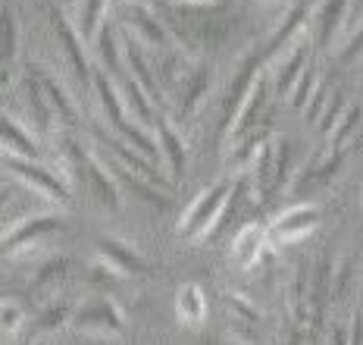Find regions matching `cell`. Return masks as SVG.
<instances>
[{
    "label": "cell",
    "mask_w": 363,
    "mask_h": 345,
    "mask_svg": "<svg viewBox=\"0 0 363 345\" xmlns=\"http://www.w3.org/2000/svg\"><path fill=\"white\" fill-rule=\"evenodd\" d=\"M213 92V70L210 66H198V70H191V76L185 79V85H182V104H179V114L182 116H194L201 110V104L210 97Z\"/></svg>",
    "instance_id": "obj_24"
},
{
    "label": "cell",
    "mask_w": 363,
    "mask_h": 345,
    "mask_svg": "<svg viewBox=\"0 0 363 345\" xmlns=\"http://www.w3.org/2000/svg\"><path fill=\"white\" fill-rule=\"evenodd\" d=\"M269 94H272L269 70H263L260 76L254 79L251 92H247L245 104H241V107H238L235 119H232L229 132H225V141H238L241 135H247L251 129H257V126H260V119H263V110H267V104H269Z\"/></svg>",
    "instance_id": "obj_10"
},
{
    "label": "cell",
    "mask_w": 363,
    "mask_h": 345,
    "mask_svg": "<svg viewBox=\"0 0 363 345\" xmlns=\"http://www.w3.org/2000/svg\"><path fill=\"white\" fill-rule=\"evenodd\" d=\"M172 4H179V6H198V10H201V6H216L219 0H172Z\"/></svg>",
    "instance_id": "obj_41"
},
{
    "label": "cell",
    "mask_w": 363,
    "mask_h": 345,
    "mask_svg": "<svg viewBox=\"0 0 363 345\" xmlns=\"http://www.w3.org/2000/svg\"><path fill=\"white\" fill-rule=\"evenodd\" d=\"M6 201H10V189H6V185H0V207H4Z\"/></svg>",
    "instance_id": "obj_42"
},
{
    "label": "cell",
    "mask_w": 363,
    "mask_h": 345,
    "mask_svg": "<svg viewBox=\"0 0 363 345\" xmlns=\"http://www.w3.org/2000/svg\"><path fill=\"white\" fill-rule=\"evenodd\" d=\"M72 311H75L72 298H60V302L54 298V302L41 311V317H38V329H60L66 320H72Z\"/></svg>",
    "instance_id": "obj_32"
},
{
    "label": "cell",
    "mask_w": 363,
    "mask_h": 345,
    "mask_svg": "<svg viewBox=\"0 0 363 345\" xmlns=\"http://www.w3.org/2000/svg\"><path fill=\"white\" fill-rule=\"evenodd\" d=\"M22 97H26V107H28V114H32L38 129H41V132L54 129V114H50L48 97H44V92H41V85H38V79H35L32 70H28L26 79H22Z\"/></svg>",
    "instance_id": "obj_26"
},
{
    "label": "cell",
    "mask_w": 363,
    "mask_h": 345,
    "mask_svg": "<svg viewBox=\"0 0 363 345\" xmlns=\"http://www.w3.org/2000/svg\"><path fill=\"white\" fill-rule=\"evenodd\" d=\"M351 0H320L307 16V38L313 48H329L342 35Z\"/></svg>",
    "instance_id": "obj_8"
},
{
    "label": "cell",
    "mask_w": 363,
    "mask_h": 345,
    "mask_svg": "<svg viewBox=\"0 0 363 345\" xmlns=\"http://www.w3.org/2000/svg\"><path fill=\"white\" fill-rule=\"evenodd\" d=\"M35 345H48V342H35Z\"/></svg>",
    "instance_id": "obj_45"
},
{
    "label": "cell",
    "mask_w": 363,
    "mask_h": 345,
    "mask_svg": "<svg viewBox=\"0 0 363 345\" xmlns=\"http://www.w3.org/2000/svg\"><path fill=\"white\" fill-rule=\"evenodd\" d=\"M119 97H123V104H125V114L135 119L138 126H150L157 119L154 114V104H150V97L141 92V85L135 82L132 76H125L123 82H119Z\"/></svg>",
    "instance_id": "obj_25"
},
{
    "label": "cell",
    "mask_w": 363,
    "mask_h": 345,
    "mask_svg": "<svg viewBox=\"0 0 363 345\" xmlns=\"http://www.w3.org/2000/svg\"><path fill=\"white\" fill-rule=\"evenodd\" d=\"M269 251V232L263 223H245L235 239H232L229 261L235 264V270H254L263 261V254Z\"/></svg>",
    "instance_id": "obj_13"
},
{
    "label": "cell",
    "mask_w": 363,
    "mask_h": 345,
    "mask_svg": "<svg viewBox=\"0 0 363 345\" xmlns=\"http://www.w3.org/2000/svg\"><path fill=\"white\" fill-rule=\"evenodd\" d=\"M22 324H26V307L19 302H13V298H6V302H0V336H16Z\"/></svg>",
    "instance_id": "obj_33"
},
{
    "label": "cell",
    "mask_w": 363,
    "mask_h": 345,
    "mask_svg": "<svg viewBox=\"0 0 363 345\" xmlns=\"http://www.w3.org/2000/svg\"><path fill=\"white\" fill-rule=\"evenodd\" d=\"M128 4H145V6H147V4H150V0H128Z\"/></svg>",
    "instance_id": "obj_44"
},
{
    "label": "cell",
    "mask_w": 363,
    "mask_h": 345,
    "mask_svg": "<svg viewBox=\"0 0 363 345\" xmlns=\"http://www.w3.org/2000/svg\"><path fill=\"white\" fill-rule=\"evenodd\" d=\"M104 13H107V0H79V35L85 44L94 41L97 28L104 26Z\"/></svg>",
    "instance_id": "obj_30"
},
{
    "label": "cell",
    "mask_w": 363,
    "mask_h": 345,
    "mask_svg": "<svg viewBox=\"0 0 363 345\" xmlns=\"http://www.w3.org/2000/svg\"><path fill=\"white\" fill-rule=\"evenodd\" d=\"M225 307H229L238 320H247V324H257V320H260V307H257L251 298H247L245 292H238V289L225 292Z\"/></svg>",
    "instance_id": "obj_36"
},
{
    "label": "cell",
    "mask_w": 363,
    "mask_h": 345,
    "mask_svg": "<svg viewBox=\"0 0 363 345\" xmlns=\"http://www.w3.org/2000/svg\"><path fill=\"white\" fill-rule=\"evenodd\" d=\"M345 107H347V97H345V92H335V94H332V101H326L323 114L316 116V129H320L323 138H329V132L335 129V123H338V116L345 114Z\"/></svg>",
    "instance_id": "obj_35"
},
{
    "label": "cell",
    "mask_w": 363,
    "mask_h": 345,
    "mask_svg": "<svg viewBox=\"0 0 363 345\" xmlns=\"http://www.w3.org/2000/svg\"><path fill=\"white\" fill-rule=\"evenodd\" d=\"M307 16L310 13L304 10V6H291L289 10V16L282 19V26L276 28V32L269 35V41H267V48L260 50V57H263V63H272L279 54H282L289 44L298 38V35H304V28H307Z\"/></svg>",
    "instance_id": "obj_21"
},
{
    "label": "cell",
    "mask_w": 363,
    "mask_h": 345,
    "mask_svg": "<svg viewBox=\"0 0 363 345\" xmlns=\"http://www.w3.org/2000/svg\"><path fill=\"white\" fill-rule=\"evenodd\" d=\"M213 345H238V342H229V339H219V342H213Z\"/></svg>",
    "instance_id": "obj_43"
},
{
    "label": "cell",
    "mask_w": 363,
    "mask_h": 345,
    "mask_svg": "<svg viewBox=\"0 0 363 345\" xmlns=\"http://www.w3.org/2000/svg\"><path fill=\"white\" fill-rule=\"evenodd\" d=\"M323 107H326V88L320 85V88H316V94L310 97V104L304 107V116L310 119V123H316V116L323 114Z\"/></svg>",
    "instance_id": "obj_39"
},
{
    "label": "cell",
    "mask_w": 363,
    "mask_h": 345,
    "mask_svg": "<svg viewBox=\"0 0 363 345\" xmlns=\"http://www.w3.org/2000/svg\"><path fill=\"white\" fill-rule=\"evenodd\" d=\"M0 151L4 157H19V160H38L41 145L32 132H26L10 114L0 110Z\"/></svg>",
    "instance_id": "obj_19"
},
{
    "label": "cell",
    "mask_w": 363,
    "mask_h": 345,
    "mask_svg": "<svg viewBox=\"0 0 363 345\" xmlns=\"http://www.w3.org/2000/svg\"><path fill=\"white\" fill-rule=\"evenodd\" d=\"M19 50V26L10 10L0 13V85L10 79V66Z\"/></svg>",
    "instance_id": "obj_29"
},
{
    "label": "cell",
    "mask_w": 363,
    "mask_h": 345,
    "mask_svg": "<svg viewBox=\"0 0 363 345\" xmlns=\"http://www.w3.org/2000/svg\"><path fill=\"white\" fill-rule=\"evenodd\" d=\"M347 345H363V305H357L351 317V327H347Z\"/></svg>",
    "instance_id": "obj_38"
},
{
    "label": "cell",
    "mask_w": 363,
    "mask_h": 345,
    "mask_svg": "<svg viewBox=\"0 0 363 345\" xmlns=\"http://www.w3.org/2000/svg\"><path fill=\"white\" fill-rule=\"evenodd\" d=\"M176 317L182 327L198 329L207 317V295L198 283H182L176 289Z\"/></svg>",
    "instance_id": "obj_23"
},
{
    "label": "cell",
    "mask_w": 363,
    "mask_h": 345,
    "mask_svg": "<svg viewBox=\"0 0 363 345\" xmlns=\"http://www.w3.org/2000/svg\"><path fill=\"white\" fill-rule=\"evenodd\" d=\"M323 85V79H320V72L313 70V66L307 63V70L301 72V79L291 85V92H289V104H291V110H304L307 104H310V97L316 94V88Z\"/></svg>",
    "instance_id": "obj_31"
},
{
    "label": "cell",
    "mask_w": 363,
    "mask_h": 345,
    "mask_svg": "<svg viewBox=\"0 0 363 345\" xmlns=\"http://www.w3.org/2000/svg\"><path fill=\"white\" fill-rule=\"evenodd\" d=\"M123 63H125L128 76L138 82L141 92L150 97V104H154V107H163V88H160V82H157V72L145 54V44H138L128 32L123 35Z\"/></svg>",
    "instance_id": "obj_11"
},
{
    "label": "cell",
    "mask_w": 363,
    "mask_h": 345,
    "mask_svg": "<svg viewBox=\"0 0 363 345\" xmlns=\"http://www.w3.org/2000/svg\"><path fill=\"white\" fill-rule=\"evenodd\" d=\"M157 148H160V160L166 163V170H169V179L172 182H179L182 176H185V163H188V148H185V138H182V132L172 126L169 116H157Z\"/></svg>",
    "instance_id": "obj_15"
},
{
    "label": "cell",
    "mask_w": 363,
    "mask_h": 345,
    "mask_svg": "<svg viewBox=\"0 0 363 345\" xmlns=\"http://www.w3.org/2000/svg\"><path fill=\"white\" fill-rule=\"evenodd\" d=\"M107 145H110V151H113V157H110L113 163H119V167H123L125 172H132V176L145 179V182L157 185V189H166V176H163L160 170H157L154 160H147L145 154H138L135 148H128L123 138H116V135H110Z\"/></svg>",
    "instance_id": "obj_18"
},
{
    "label": "cell",
    "mask_w": 363,
    "mask_h": 345,
    "mask_svg": "<svg viewBox=\"0 0 363 345\" xmlns=\"http://www.w3.org/2000/svg\"><path fill=\"white\" fill-rule=\"evenodd\" d=\"M32 72H35L38 85H41L44 97H48V107H50V114H54V119H60L66 129H75V126H79V107H75V101L66 94L63 82H60L48 66H32Z\"/></svg>",
    "instance_id": "obj_16"
},
{
    "label": "cell",
    "mask_w": 363,
    "mask_h": 345,
    "mask_svg": "<svg viewBox=\"0 0 363 345\" xmlns=\"http://www.w3.org/2000/svg\"><path fill=\"white\" fill-rule=\"evenodd\" d=\"M60 229H63V217L57 211L22 217V220H16L4 236H0V254H6V258H22V254L38 248L44 239L54 236Z\"/></svg>",
    "instance_id": "obj_5"
},
{
    "label": "cell",
    "mask_w": 363,
    "mask_h": 345,
    "mask_svg": "<svg viewBox=\"0 0 363 345\" xmlns=\"http://www.w3.org/2000/svg\"><path fill=\"white\" fill-rule=\"evenodd\" d=\"M72 324H75V329H82V333H88V336L110 339V336L125 333V311L119 307L116 298L94 295V298H85L82 305H75Z\"/></svg>",
    "instance_id": "obj_6"
},
{
    "label": "cell",
    "mask_w": 363,
    "mask_h": 345,
    "mask_svg": "<svg viewBox=\"0 0 363 345\" xmlns=\"http://www.w3.org/2000/svg\"><path fill=\"white\" fill-rule=\"evenodd\" d=\"M50 26H54L57 41H60V48H63L66 60H69L72 72L79 76V82H91V76H94V70H91V63H88L85 38L79 35V28H75L72 22L66 19V13H63V10H50Z\"/></svg>",
    "instance_id": "obj_12"
},
{
    "label": "cell",
    "mask_w": 363,
    "mask_h": 345,
    "mask_svg": "<svg viewBox=\"0 0 363 345\" xmlns=\"http://www.w3.org/2000/svg\"><path fill=\"white\" fill-rule=\"evenodd\" d=\"M269 129L267 126H257L247 135H241L238 141H232V151L225 154V170L229 172H251L257 157L263 154V148L269 145Z\"/></svg>",
    "instance_id": "obj_20"
},
{
    "label": "cell",
    "mask_w": 363,
    "mask_h": 345,
    "mask_svg": "<svg viewBox=\"0 0 363 345\" xmlns=\"http://www.w3.org/2000/svg\"><path fill=\"white\" fill-rule=\"evenodd\" d=\"M329 345H347V324H332Z\"/></svg>",
    "instance_id": "obj_40"
},
{
    "label": "cell",
    "mask_w": 363,
    "mask_h": 345,
    "mask_svg": "<svg viewBox=\"0 0 363 345\" xmlns=\"http://www.w3.org/2000/svg\"><path fill=\"white\" fill-rule=\"evenodd\" d=\"M307 63H310V38H307V28H304V35H298L282 54L272 60V70H269L272 92L289 97L291 85L301 79V72L307 70Z\"/></svg>",
    "instance_id": "obj_9"
},
{
    "label": "cell",
    "mask_w": 363,
    "mask_h": 345,
    "mask_svg": "<svg viewBox=\"0 0 363 345\" xmlns=\"http://www.w3.org/2000/svg\"><path fill=\"white\" fill-rule=\"evenodd\" d=\"M97 48V57H101V63L107 66V76L116 82H123L128 72H125V66H123V54H119V44H116V38H113V32H110V26H101L97 28V35H94V41H91Z\"/></svg>",
    "instance_id": "obj_28"
},
{
    "label": "cell",
    "mask_w": 363,
    "mask_h": 345,
    "mask_svg": "<svg viewBox=\"0 0 363 345\" xmlns=\"http://www.w3.org/2000/svg\"><path fill=\"white\" fill-rule=\"evenodd\" d=\"M232 192H235V182H232L229 176H219L213 185H207V189L188 204V211L182 214V220L176 226L179 239H185V242H201V239H207V232L216 226L223 211L229 207Z\"/></svg>",
    "instance_id": "obj_2"
},
{
    "label": "cell",
    "mask_w": 363,
    "mask_h": 345,
    "mask_svg": "<svg viewBox=\"0 0 363 345\" xmlns=\"http://www.w3.org/2000/svg\"><path fill=\"white\" fill-rule=\"evenodd\" d=\"M360 129H363V101H347L345 114L338 116L335 129L329 132L326 148L329 151H351V145H357Z\"/></svg>",
    "instance_id": "obj_22"
},
{
    "label": "cell",
    "mask_w": 363,
    "mask_h": 345,
    "mask_svg": "<svg viewBox=\"0 0 363 345\" xmlns=\"http://www.w3.org/2000/svg\"><path fill=\"white\" fill-rule=\"evenodd\" d=\"M94 276H110V280H132V276H150V264L138 254L135 245H128L119 236H101L94 254Z\"/></svg>",
    "instance_id": "obj_4"
},
{
    "label": "cell",
    "mask_w": 363,
    "mask_h": 345,
    "mask_svg": "<svg viewBox=\"0 0 363 345\" xmlns=\"http://www.w3.org/2000/svg\"><path fill=\"white\" fill-rule=\"evenodd\" d=\"M285 305H289V314L294 320V327L304 329L310 320V305H307V267H298L294 276L285 286Z\"/></svg>",
    "instance_id": "obj_27"
},
{
    "label": "cell",
    "mask_w": 363,
    "mask_h": 345,
    "mask_svg": "<svg viewBox=\"0 0 363 345\" xmlns=\"http://www.w3.org/2000/svg\"><path fill=\"white\" fill-rule=\"evenodd\" d=\"M357 54H363V26H360L357 32L351 35V38H347L345 48L338 50V60H342V63H351V60L357 57Z\"/></svg>",
    "instance_id": "obj_37"
},
{
    "label": "cell",
    "mask_w": 363,
    "mask_h": 345,
    "mask_svg": "<svg viewBox=\"0 0 363 345\" xmlns=\"http://www.w3.org/2000/svg\"><path fill=\"white\" fill-rule=\"evenodd\" d=\"M66 270H69V258L57 254V258H50V261H44V264H41V270H38L35 280H32V286H35V289L54 286L57 280H63V276H66Z\"/></svg>",
    "instance_id": "obj_34"
},
{
    "label": "cell",
    "mask_w": 363,
    "mask_h": 345,
    "mask_svg": "<svg viewBox=\"0 0 363 345\" xmlns=\"http://www.w3.org/2000/svg\"><path fill=\"white\" fill-rule=\"evenodd\" d=\"M4 160H6V170L19 182H26L35 195L54 201V204H69L72 176L63 167H50V163H41V160H19V157H4Z\"/></svg>",
    "instance_id": "obj_3"
},
{
    "label": "cell",
    "mask_w": 363,
    "mask_h": 345,
    "mask_svg": "<svg viewBox=\"0 0 363 345\" xmlns=\"http://www.w3.org/2000/svg\"><path fill=\"white\" fill-rule=\"evenodd\" d=\"M66 172L72 176V170L82 176V182L88 185V192L101 201L110 211H119L123 207V198H119V182L113 176V170L107 167L104 157H97L91 148H85L79 138L72 135H63V163H60Z\"/></svg>",
    "instance_id": "obj_1"
},
{
    "label": "cell",
    "mask_w": 363,
    "mask_h": 345,
    "mask_svg": "<svg viewBox=\"0 0 363 345\" xmlns=\"http://www.w3.org/2000/svg\"><path fill=\"white\" fill-rule=\"evenodd\" d=\"M320 223H323L320 204H310V201L291 204L269 220V226H267L269 245H298V242H304L307 236H313V232L320 229Z\"/></svg>",
    "instance_id": "obj_7"
},
{
    "label": "cell",
    "mask_w": 363,
    "mask_h": 345,
    "mask_svg": "<svg viewBox=\"0 0 363 345\" xmlns=\"http://www.w3.org/2000/svg\"><path fill=\"white\" fill-rule=\"evenodd\" d=\"M125 32L132 35L138 44H147L154 50H169L172 48V38L169 32L163 28V22L150 13V6L145 4H128V13H125Z\"/></svg>",
    "instance_id": "obj_14"
},
{
    "label": "cell",
    "mask_w": 363,
    "mask_h": 345,
    "mask_svg": "<svg viewBox=\"0 0 363 345\" xmlns=\"http://www.w3.org/2000/svg\"><path fill=\"white\" fill-rule=\"evenodd\" d=\"M345 160H347V151H329L326 148V151L316 157L307 170L298 172V179H291L289 192L291 195H304L307 189H323V185H329L332 179L338 176V170H342Z\"/></svg>",
    "instance_id": "obj_17"
}]
</instances>
